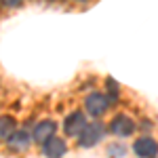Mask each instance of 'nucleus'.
<instances>
[{"instance_id": "nucleus-1", "label": "nucleus", "mask_w": 158, "mask_h": 158, "mask_svg": "<svg viewBox=\"0 0 158 158\" xmlns=\"http://www.w3.org/2000/svg\"><path fill=\"white\" fill-rule=\"evenodd\" d=\"M103 133H106V129H103L101 122H89V124H85V129L80 131L78 146L80 148H93L103 137Z\"/></svg>"}, {"instance_id": "nucleus-2", "label": "nucleus", "mask_w": 158, "mask_h": 158, "mask_svg": "<svg viewBox=\"0 0 158 158\" xmlns=\"http://www.w3.org/2000/svg\"><path fill=\"white\" fill-rule=\"evenodd\" d=\"M85 106H86V112H89L91 116H101V114L110 108V99L106 97V95H101V93H93V95L86 97Z\"/></svg>"}, {"instance_id": "nucleus-3", "label": "nucleus", "mask_w": 158, "mask_h": 158, "mask_svg": "<svg viewBox=\"0 0 158 158\" xmlns=\"http://www.w3.org/2000/svg\"><path fill=\"white\" fill-rule=\"evenodd\" d=\"M133 152L141 158H150L158 154V143L152 139V137H139L133 143Z\"/></svg>"}, {"instance_id": "nucleus-4", "label": "nucleus", "mask_w": 158, "mask_h": 158, "mask_svg": "<svg viewBox=\"0 0 158 158\" xmlns=\"http://www.w3.org/2000/svg\"><path fill=\"white\" fill-rule=\"evenodd\" d=\"M110 131L114 135H118V137H129V135L135 131V122L129 118V116H116L112 124H110Z\"/></svg>"}, {"instance_id": "nucleus-5", "label": "nucleus", "mask_w": 158, "mask_h": 158, "mask_svg": "<svg viewBox=\"0 0 158 158\" xmlns=\"http://www.w3.org/2000/svg\"><path fill=\"white\" fill-rule=\"evenodd\" d=\"M86 124V118L82 112H72L68 118H65V122H63V129H65V133L68 135H80V131L85 129Z\"/></svg>"}, {"instance_id": "nucleus-6", "label": "nucleus", "mask_w": 158, "mask_h": 158, "mask_svg": "<svg viewBox=\"0 0 158 158\" xmlns=\"http://www.w3.org/2000/svg\"><path fill=\"white\" fill-rule=\"evenodd\" d=\"M55 129H57V124H55L53 120H42V122H38L36 127H34L32 139H34V141H38V143H44L49 137H53V135H55Z\"/></svg>"}, {"instance_id": "nucleus-7", "label": "nucleus", "mask_w": 158, "mask_h": 158, "mask_svg": "<svg viewBox=\"0 0 158 158\" xmlns=\"http://www.w3.org/2000/svg\"><path fill=\"white\" fill-rule=\"evenodd\" d=\"M42 152H44V156H51V158H59L65 154V141L59 139V137H49L44 143H42Z\"/></svg>"}, {"instance_id": "nucleus-8", "label": "nucleus", "mask_w": 158, "mask_h": 158, "mask_svg": "<svg viewBox=\"0 0 158 158\" xmlns=\"http://www.w3.org/2000/svg\"><path fill=\"white\" fill-rule=\"evenodd\" d=\"M32 143V139H30V135L25 133V131H17V133H13L9 137V148L15 150V152H21L25 148Z\"/></svg>"}, {"instance_id": "nucleus-9", "label": "nucleus", "mask_w": 158, "mask_h": 158, "mask_svg": "<svg viewBox=\"0 0 158 158\" xmlns=\"http://www.w3.org/2000/svg\"><path fill=\"white\" fill-rule=\"evenodd\" d=\"M13 133H15V120L11 116H0V141H9Z\"/></svg>"}, {"instance_id": "nucleus-10", "label": "nucleus", "mask_w": 158, "mask_h": 158, "mask_svg": "<svg viewBox=\"0 0 158 158\" xmlns=\"http://www.w3.org/2000/svg\"><path fill=\"white\" fill-rule=\"evenodd\" d=\"M106 85H108V91L112 93V99H116V97H118V93H120V86L116 85V80H114V78H108Z\"/></svg>"}, {"instance_id": "nucleus-11", "label": "nucleus", "mask_w": 158, "mask_h": 158, "mask_svg": "<svg viewBox=\"0 0 158 158\" xmlns=\"http://www.w3.org/2000/svg\"><path fill=\"white\" fill-rule=\"evenodd\" d=\"M4 2V6H21L23 4V0H2Z\"/></svg>"}]
</instances>
